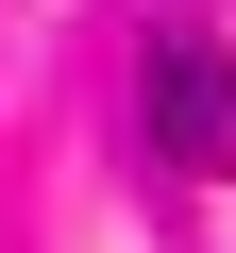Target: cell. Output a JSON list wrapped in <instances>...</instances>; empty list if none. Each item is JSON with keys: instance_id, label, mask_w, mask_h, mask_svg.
Returning a JSON list of instances; mask_svg holds the SVG:
<instances>
[{"instance_id": "1", "label": "cell", "mask_w": 236, "mask_h": 253, "mask_svg": "<svg viewBox=\"0 0 236 253\" xmlns=\"http://www.w3.org/2000/svg\"><path fill=\"white\" fill-rule=\"evenodd\" d=\"M152 152L236 186V51H152Z\"/></svg>"}]
</instances>
